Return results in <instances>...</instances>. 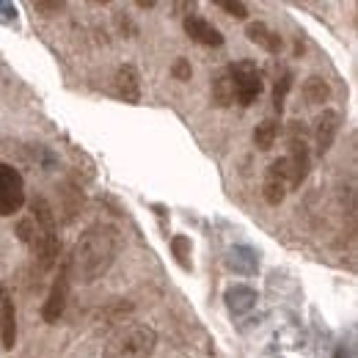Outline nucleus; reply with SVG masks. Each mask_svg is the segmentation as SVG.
Masks as SVG:
<instances>
[{"mask_svg":"<svg viewBox=\"0 0 358 358\" xmlns=\"http://www.w3.org/2000/svg\"><path fill=\"white\" fill-rule=\"evenodd\" d=\"M64 8V3H36V11H61Z\"/></svg>","mask_w":358,"mask_h":358,"instance_id":"412c9836","label":"nucleus"},{"mask_svg":"<svg viewBox=\"0 0 358 358\" xmlns=\"http://www.w3.org/2000/svg\"><path fill=\"white\" fill-rule=\"evenodd\" d=\"M69 287H72V278H69V268H66V259L58 265V275L50 287V295H47L45 306H42V320L47 325H55L61 317H64V309H66V301H69Z\"/></svg>","mask_w":358,"mask_h":358,"instance_id":"39448f33","label":"nucleus"},{"mask_svg":"<svg viewBox=\"0 0 358 358\" xmlns=\"http://www.w3.org/2000/svg\"><path fill=\"white\" fill-rule=\"evenodd\" d=\"M116 94L130 105H135L141 99V75H138V69L133 64L119 66V72H116Z\"/></svg>","mask_w":358,"mask_h":358,"instance_id":"9b49d317","label":"nucleus"},{"mask_svg":"<svg viewBox=\"0 0 358 358\" xmlns=\"http://www.w3.org/2000/svg\"><path fill=\"white\" fill-rule=\"evenodd\" d=\"M245 34H248V39L254 42V45H259L262 50H268V52H278L284 42H281V36L275 34V31H270L265 22H248V28H245Z\"/></svg>","mask_w":358,"mask_h":358,"instance_id":"f8f14e48","label":"nucleus"},{"mask_svg":"<svg viewBox=\"0 0 358 358\" xmlns=\"http://www.w3.org/2000/svg\"><path fill=\"white\" fill-rule=\"evenodd\" d=\"M157 348V334L146 325H133L122 331L105 348V358H149Z\"/></svg>","mask_w":358,"mask_h":358,"instance_id":"7ed1b4c3","label":"nucleus"},{"mask_svg":"<svg viewBox=\"0 0 358 358\" xmlns=\"http://www.w3.org/2000/svg\"><path fill=\"white\" fill-rule=\"evenodd\" d=\"M215 6H218V8H224L226 14L237 17V20H248V6H245V3H240V0H215Z\"/></svg>","mask_w":358,"mask_h":358,"instance_id":"6ab92c4d","label":"nucleus"},{"mask_svg":"<svg viewBox=\"0 0 358 358\" xmlns=\"http://www.w3.org/2000/svg\"><path fill=\"white\" fill-rule=\"evenodd\" d=\"M182 25H185V34H187L193 42H199V45H204V47L224 45V34H221L210 20H204V17H199V14H187Z\"/></svg>","mask_w":358,"mask_h":358,"instance_id":"0eeeda50","label":"nucleus"},{"mask_svg":"<svg viewBox=\"0 0 358 358\" xmlns=\"http://www.w3.org/2000/svg\"><path fill=\"white\" fill-rule=\"evenodd\" d=\"M339 124H342V116L331 108H325L317 119V127H314V138H317V155H328V149L334 146L336 135H339Z\"/></svg>","mask_w":358,"mask_h":358,"instance_id":"9d476101","label":"nucleus"},{"mask_svg":"<svg viewBox=\"0 0 358 358\" xmlns=\"http://www.w3.org/2000/svg\"><path fill=\"white\" fill-rule=\"evenodd\" d=\"M289 179H292V166H289L287 157H278V160L270 163L268 174H265V185H262V196H265L270 207H278L284 201V196L289 190Z\"/></svg>","mask_w":358,"mask_h":358,"instance_id":"423d86ee","label":"nucleus"},{"mask_svg":"<svg viewBox=\"0 0 358 358\" xmlns=\"http://www.w3.org/2000/svg\"><path fill=\"white\" fill-rule=\"evenodd\" d=\"M303 99H306L309 105H325V102L331 99V86H328V80L320 78V75H312V78L303 83Z\"/></svg>","mask_w":358,"mask_h":358,"instance_id":"ddd939ff","label":"nucleus"},{"mask_svg":"<svg viewBox=\"0 0 358 358\" xmlns=\"http://www.w3.org/2000/svg\"><path fill=\"white\" fill-rule=\"evenodd\" d=\"M226 78H229V86H231V99L243 108L254 105L259 99V94L265 89V80H262V72L257 69L254 61H234L224 69Z\"/></svg>","mask_w":358,"mask_h":358,"instance_id":"f03ea898","label":"nucleus"},{"mask_svg":"<svg viewBox=\"0 0 358 358\" xmlns=\"http://www.w3.org/2000/svg\"><path fill=\"white\" fill-rule=\"evenodd\" d=\"M289 166H292V179H289V190L301 187L303 179L309 177V169H312V160H309V146L306 141L301 138H289V155H287Z\"/></svg>","mask_w":358,"mask_h":358,"instance_id":"1a4fd4ad","label":"nucleus"},{"mask_svg":"<svg viewBox=\"0 0 358 358\" xmlns=\"http://www.w3.org/2000/svg\"><path fill=\"white\" fill-rule=\"evenodd\" d=\"M171 251H174V257H177L179 268L190 270V240L185 237V234H174L171 237Z\"/></svg>","mask_w":358,"mask_h":358,"instance_id":"a211bd4d","label":"nucleus"},{"mask_svg":"<svg viewBox=\"0 0 358 358\" xmlns=\"http://www.w3.org/2000/svg\"><path fill=\"white\" fill-rule=\"evenodd\" d=\"M22 204H25V179L14 166L0 163V215L11 218L22 210Z\"/></svg>","mask_w":358,"mask_h":358,"instance_id":"20e7f679","label":"nucleus"},{"mask_svg":"<svg viewBox=\"0 0 358 358\" xmlns=\"http://www.w3.org/2000/svg\"><path fill=\"white\" fill-rule=\"evenodd\" d=\"M275 138H278V122L265 119L262 124H257V130H254V143H257V149H259V152H268V149H273Z\"/></svg>","mask_w":358,"mask_h":358,"instance_id":"2eb2a0df","label":"nucleus"},{"mask_svg":"<svg viewBox=\"0 0 358 358\" xmlns=\"http://www.w3.org/2000/svg\"><path fill=\"white\" fill-rule=\"evenodd\" d=\"M119 229L110 224H96L86 229L80 234V240L75 243L72 254L66 257V268L69 278L80 281V284H94L96 278H102L116 254H119Z\"/></svg>","mask_w":358,"mask_h":358,"instance_id":"f257e3e1","label":"nucleus"},{"mask_svg":"<svg viewBox=\"0 0 358 358\" xmlns=\"http://www.w3.org/2000/svg\"><path fill=\"white\" fill-rule=\"evenodd\" d=\"M289 89H292V72H284V75L278 78L275 89H273V108H275L278 116H281V110H284V99H287Z\"/></svg>","mask_w":358,"mask_h":358,"instance_id":"f3484780","label":"nucleus"},{"mask_svg":"<svg viewBox=\"0 0 358 358\" xmlns=\"http://www.w3.org/2000/svg\"><path fill=\"white\" fill-rule=\"evenodd\" d=\"M213 99H215L221 108H229V105H234V99H231V86H229V78H226V72H221V75L213 80Z\"/></svg>","mask_w":358,"mask_h":358,"instance_id":"dca6fc26","label":"nucleus"},{"mask_svg":"<svg viewBox=\"0 0 358 358\" xmlns=\"http://www.w3.org/2000/svg\"><path fill=\"white\" fill-rule=\"evenodd\" d=\"M0 342L6 350H14L17 345V309L8 289L0 284Z\"/></svg>","mask_w":358,"mask_h":358,"instance_id":"6e6552de","label":"nucleus"},{"mask_svg":"<svg viewBox=\"0 0 358 358\" xmlns=\"http://www.w3.org/2000/svg\"><path fill=\"white\" fill-rule=\"evenodd\" d=\"M226 301H229L231 312H248L257 303V292L248 289V287H234V289L226 292Z\"/></svg>","mask_w":358,"mask_h":358,"instance_id":"4468645a","label":"nucleus"},{"mask_svg":"<svg viewBox=\"0 0 358 358\" xmlns=\"http://www.w3.org/2000/svg\"><path fill=\"white\" fill-rule=\"evenodd\" d=\"M171 75H174V80H179V83H187V80L193 78V66H190V61H187V58H177L174 66H171Z\"/></svg>","mask_w":358,"mask_h":358,"instance_id":"aec40b11","label":"nucleus"}]
</instances>
